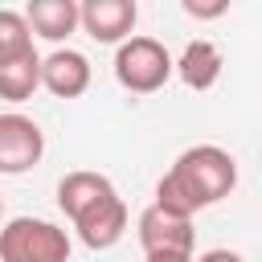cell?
Segmentation results:
<instances>
[{
	"mask_svg": "<svg viewBox=\"0 0 262 262\" xmlns=\"http://www.w3.org/2000/svg\"><path fill=\"white\" fill-rule=\"evenodd\" d=\"M25 49H33V33H29L25 16L12 8H0V61L12 53H25Z\"/></svg>",
	"mask_w": 262,
	"mask_h": 262,
	"instance_id": "4fadbf2b",
	"label": "cell"
},
{
	"mask_svg": "<svg viewBox=\"0 0 262 262\" xmlns=\"http://www.w3.org/2000/svg\"><path fill=\"white\" fill-rule=\"evenodd\" d=\"M41 86L53 98H82L90 90V61L78 49H53L41 57Z\"/></svg>",
	"mask_w": 262,
	"mask_h": 262,
	"instance_id": "ba28073f",
	"label": "cell"
},
{
	"mask_svg": "<svg viewBox=\"0 0 262 262\" xmlns=\"http://www.w3.org/2000/svg\"><path fill=\"white\" fill-rule=\"evenodd\" d=\"M139 20L135 0H86L78 4V25L98 41V45H123Z\"/></svg>",
	"mask_w": 262,
	"mask_h": 262,
	"instance_id": "8992f818",
	"label": "cell"
},
{
	"mask_svg": "<svg viewBox=\"0 0 262 262\" xmlns=\"http://www.w3.org/2000/svg\"><path fill=\"white\" fill-rule=\"evenodd\" d=\"M0 262H70V233L41 217L0 225Z\"/></svg>",
	"mask_w": 262,
	"mask_h": 262,
	"instance_id": "7a4b0ae2",
	"label": "cell"
},
{
	"mask_svg": "<svg viewBox=\"0 0 262 262\" xmlns=\"http://www.w3.org/2000/svg\"><path fill=\"white\" fill-rule=\"evenodd\" d=\"M184 12L188 16H221L225 4H192V0H184Z\"/></svg>",
	"mask_w": 262,
	"mask_h": 262,
	"instance_id": "9a60e30c",
	"label": "cell"
},
{
	"mask_svg": "<svg viewBox=\"0 0 262 262\" xmlns=\"http://www.w3.org/2000/svg\"><path fill=\"white\" fill-rule=\"evenodd\" d=\"M143 262H192L188 254H147Z\"/></svg>",
	"mask_w": 262,
	"mask_h": 262,
	"instance_id": "2e32d148",
	"label": "cell"
},
{
	"mask_svg": "<svg viewBox=\"0 0 262 262\" xmlns=\"http://www.w3.org/2000/svg\"><path fill=\"white\" fill-rule=\"evenodd\" d=\"M29 33L45 37V41H66L78 29V4L74 0H29V8L20 12Z\"/></svg>",
	"mask_w": 262,
	"mask_h": 262,
	"instance_id": "30bf717a",
	"label": "cell"
},
{
	"mask_svg": "<svg viewBox=\"0 0 262 262\" xmlns=\"http://www.w3.org/2000/svg\"><path fill=\"white\" fill-rule=\"evenodd\" d=\"M139 246H143V254H188L192 258L196 229L188 217H172L151 205L139 213Z\"/></svg>",
	"mask_w": 262,
	"mask_h": 262,
	"instance_id": "52a82bcc",
	"label": "cell"
},
{
	"mask_svg": "<svg viewBox=\"0 0 262 262\" xmlns=\"http://www.w3.org/2000/svg\"><path fill=\"white\" fill-rule=\"evenodd\" d=\"M115 184L102 176V172H86V168H78V172H66L61 180H57V209L74 221L86 205H94L102 192H111Z\"/></svg>",
	"mask_w": 262,
	"mask_h": 262,
	"instance_id": "8fae6325",
	"label": "cell"
},
{
	"mask_svg": "<svg viewBox=\"0 0 262 262\" xmlns=\"http://www.w3.org/2000/svg\"><path fill=\"white\" fill-rule=\"evenodd\" d=\"M37 86H41V57H37V49H25V53H12V57L0 61V98L25 102V98H33Z\"/></svg>",
	"mask_w": 262,
	"mask_h": 262,
	"instance_id": "7c38bea8",
	"label": "cell"
},
{
	"mask_svg": "<svg viewBox=\"0 0 262 262\" xmlns=\"http://www.w3.org/2000/svg\"><path fill=\"white\" fill-rule=\"evenodd\" d=\"M45 156V131L20 111L0 115V176H25Z\"/></svg>",
	"mask_w": 262,
	"mask_h": 262,
	"instance_id": "277c9868",
	"label": "cell"
},
{
	"mask_svg": "<svg viewBox=\"0 0 262 262\" xmlns=\"http://www.w3.org/2000/svg\"><path fill=\"white\" fill-rule=\"evenodd\" d=\"M0 217H4V201H0Z\"/></svg>",
	"mask_w": 262,
	"mask_h": 262,
	"instance_id": "e0dca14e",
	"label": "cell"
},
{
	"mask_svg": "<svg viewBox=\"0 0 262 262\" xmlns=\"http://www.w3.org/2000/svg\"><path fill=\"white\" fill-rule=\"evenodd\" d=\"M192 262H246L237 250H205L201 258H192Z\"/></svg>",
	"mask_w": 262,
	"mask_h": 262,
	"instance_id": "5bb4252c",
	"label": "cell"
},
{
	"mask_svg": "<svg viewBox=\"0 0 262 262\" xmlns=\"http://www.w3.org/2000/svg\"><path fill=\"white\" fill-rule=\"evenodd\" d=\"M172 78V53L156 37H127L115 49V82L131 94H156Z\"/></svg>",
	"mask_w": 262,
	"mask_h": 262,
	"instance_id": "3957f363",
	"label": "cell"
},
{
	"mask_svg": "<svg viewBox=\"0 0 262 262\" xmlns=\"http://www.w3.org/2000/svg\"><path fill=\"white\" fill-rule=\"evenodd\" d=\"M70 225L78 229L82 246H90V250H111V246L123 237V229H127V205H123V196L111 188V192H102L94 205H86Z\"/></svg>",
	"mask_w": 262,
	"mask_h": 262,
	"instance_id": "5b68a950",
	"label": "cell"
},
{
	"mask_svg": "<svg viewBox=\"0 0 262 262\" xmlns=\"http://www.w3.org/2000/svg\"><path fill=\"white\" fill-rule=\"evenodd\" d=\"M237 184V164L225 147L217 143H196L188 151L176 156V164L160 176L156 184V209L172 213V217H188L225 201Z\"/></svg>",
	"mask_w": 262,
	"mask_h": 262,
	"instance_id": "6da1fadb",
	"label": "cell"
},
{
	"mask_svg": "<svg viewBox=\"0 0 262 262\" xmlns=\"http://www.w3.org/2000/svg\"><path fill=\"white\" fill-rule=\"evenodd\" d=\"M221 49L213 45V41H188L184 45V53L172 61V74H180V82L188 86V90H209V86H217V78H221Z\"/></svg>",
	"mask_w": 262,
	"mask_h": 262,
	"instance_id": "9c48e42d",
	"label": "cell"
}]
</instances>
